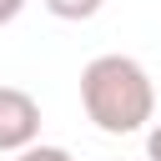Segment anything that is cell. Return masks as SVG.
<instances>
[{
  "label": "cell",
  "instance_id": "cell-1",
  "mask_svg": "<svg viewBox=\"0 0 161 161\" xmlns=\"http://www.w3.org/2000/svg\"><path fill=\"white\" fill-rule=\"evenodd\" d=\"M80 106L86 121L106 136H136L156 116V86L136 55H96L80 70Z\"/></svg>",
  "mask_w": 161,
  "mask_h": 161
},
{
  "label": "cell",
  "instance_id": "cell-2",
  "mask_svg": "<svg viewBox=\"0 0 161 161\" xmlns=\"http://www.w3.org/2000/svg\"><path fill=\"white\" fill-rule=\"evenodd\" d=\"M40 141V101L20 86H0V151Z\"/></svg>",
  "mask_w": 161,
  "mask_h": 161
},
{
  "label": "cell",
  "instance_id": "cell-3",
  "mask_svg": "<svg viewBox=\"0 0 161 161\" xmlns=\"http://www.w3.org/2000/svg\"><path fill=\"white\" fill-rule=\"evenodd\" d=\"M40 5H45L55 20H91L106 0H40Z\"/></svg>",
  "mask_w": 161,
  "mask_h": 161
},
{
  "label": "cell",
  "instance_id": "cell-4",
  "mask_svg": "<svg viewBox=\"0 0 161 161\" xmlns=\"http://www.w3.org/2000/svg\"><path fill=\"white\" fill-rule=\"evenodd\" d=\"M15 161H75L65 146H40V141H30V146H20L15 151Z\"/></svg>",
  "mask_w": 161,
  "mask_h": 161
},
{
  "label": "cell",
  "instance_id": "cell-5",
  "mask_svg": "<svg viewBox=\"0 0 161 161\" xmlns=\"http://www.w3.org/2000/svg\"><path fill=\"white\" fill-rule=\"evenodd\" d=\"M146 161H161V121L146 131Z\"/></svg>",
  "mask_w": 161,
  "mask_h": 161
},
{
  "label": "cell",
  "instance_id": "cell-6",
  "mask_svg": "<svg viewBox=\"0 0 161 161\" xmlns=\"http://www.w3.org/2000/svg\"><path fill=\"white\" fill-rule=\"evenodd\" d=\"M20 10H25V0H0V25H10Z\"/></svg>",
  "mask_w": 161,
  "mask_h": 161
}]
</instances>
